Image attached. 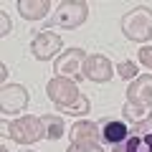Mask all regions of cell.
Listing matches in <instances>:
<instances>
[{
	"instance_id": "8fae6325",
	"label": "cell",
	"mask_w": 152,
	"mask_h": 152,
	"mask_svg": "<svg viewBox=\"0 0 152 152\" xmlns=\"http://www.w3.org/2000/svg\"><path fill=\"white\" fill-rule=\"evenodd\" d=\"M0 104H3V112L10 114V112H23L28 104V91L18 84H10V86L3 89L0 94Z\"/></svg>"
},
{
	"instance_id": "d6986e66",
	"label": "cell",
	"mask_w": 152,
	"mask_h": 152,
	"mask_svg": "<svg viewBox=\"0 0 152 152\" xmlns=\"http://www.w3.org/2000/svg\"><path fill=\"white\" fill-rule=\"evenodd\" d=\"M140 61L147 66V69H152V46H145V48H140Z\"/></svg>"
},
{
	"instance_id": "e0dca14e",
	"label": "cell",
	"mask_w": 152,
	"mask_h": 152,
	"mask_svg": "<svg viewBox=\"0 0 152 152\" xmlns=\"http://www.w3.org/2000/svg\"><path fill=\"white\" fill-rule=\"evenodd\" d=\"M66 152H104V150L99 147V142H71Z\"/></svg>"
},
{
	"instance_id": "7c38bea8",
	"label": "cell",
	"mask_w": 152,
	"mask_h": 152,
	"mask_svg": "<svg viewBox=\"0 0 152 152\" xmlns=\"http://www.w3.org/2000/svg\"><path fill=\"white\" fill-rule=\"evenodd\" d=\"M18 10L26 20H38L51 10L48 0H18Z\"/></svg>"
},
{
	"instance_id": "52a82bcc",
	"label": "cell",
	"mask_w": 152,
	"mask_h": 152,
	"mask_svg": "<svg viewBox=\"0 0 152 152\" xmlns=\"http://www.w3.org/2000/svg\"><path fill=\"white\" fill-rule=\"evenodd\" d=\"M84 61H86V53L81 48H71V51H66V53L58 56L56 71L64 79H69V76L71 79H79V76H84Z\"/></svg>"
},
{
	"instance_id": "277c9868",
	"label": "cell",
	"mask_w": 152,
	"mask_h": 152,
	"mask_svg": "<svg viewBox=\"0 0 152 152\" xmlns=\"http://www.w3.org/2000/svg\"><path fill=\"white\" fill-rule=\"evenodd\" d=\"M89 15V5L81 3V0H71V3H61L58 10L53 13L51 23L61 28H79Z\"/></svg>"
},
{
	"instance_id": "7a4b0ae2",
	"label": "cell",
	"mask_w": 152,
	"mask_h": 152,
	"mask_svg": "<svg viewBox=\"0 0 152 152\" xmlns=\"http://www.w3.org/2000/svg\"><path fill=\"white\" fill-rule=\"evenodd\" d=\"M112 152H152V119L132 124L127 140L112 147Z\"/></svg>"
},
{
	"instance_id": "9c48e42d",
	"label": "cell",
	"mask_w": 152,
	"mask_h": 152,
	"mask_svg": "<svg viewBox=\"0 0 152 152\" xmlns=\"http://www.w3.org/2000/svg\"><path fill=\"white\" fill-rule=\"evenodd\" d=\"M112 74H114V69H112V61L107 56H99V53L86 56V61H84V76L89 81L104 84V81L112 79Z\"/></svg>"
},
{
	"instance_id": "8992f818",
	"label": "cell",
	"mask_w": 152,
	"mask_h": 152,
	"mask_svg": "<svg viewBox=\"0 0 152 152\" xmlns=\"http://www.w3.org/2000/svg\"><path fill=\"white\" fill-rule=\"evenodd\" d=\"M61 36L58 33H53L51 28H46V31H41L36 38H33V43H31V51H33V56L36 58H41V61H48L51 56H56L61 51Z\"/></svg>"
},
{
	"instance_id": "2e32d148",
	"label": "cell",
	"mask_w": 152,
	"mask_h": 152,
	"mask_svg": "<svg viewBox=\"0 0 152 152\" xmlns=\"http://www.w3.org/2000/svg\"><path fill=\"white\" fill-rule=\"evenodd\" d=\"M124 114L129 117V119L145 122L147 117L152 114V109H147V107H140V104H132V102H127V107H124Z\"/></svg>"
},
{
	"instance_id": "5b68a950",
	"label": "cell",
	"mask_w": 152,
	"mask_h": 152,
	"mask_svg": "<svg viewBox=\"0 0 152 152\" xmlns=\"http://www.w3.org/2000/svg\"><path fill=\"white\" fill-rule=\"evenodd\" d=\"M46 91H48V99H51V102H53L58 109L71 107L76 99L81 96L79 86H76L71 79H64V76H56V79H51L48 86H46Z\"/></svg>"
},
{
	"instance_id": "4fadbf2b",
	"label": "cell",
	"mask_w": 152,
	"mask_h": 152,
	"mask_svg": "<svg viewBox=\"0 0 152 152\" xmlns=\"http://www.w3.org/2000/svg\"><path fill=\"white\" fill-rule=\"evenodd\" d=\"M69 134H71V142H96V140H102L99 127L91 124V122H79V124H74Z\"/></svg>"
},
{
	"instance_id": "6da1fadb",
	"label": "cell",
	"mask_w": 152,
	"mask_h": 152,
	"mask_svg": "<svg viewBox=\"0 0 152 152\" xmlns=\"http://www.w3.org/2000/svg\"><path fill=\"white\" fill-rule=\"evenodd\" d=\"M122 31L129 41H137V43H145L152 38V10L145 5L129 10L124 18H122Z\"/></svg>"
},
{
	"instance_id": "30bf717a",
	"label": "cell",
	"mask_w": 152,
	"mask_h": 152,
	"mask_svg": "<svg viewBox=\"0 0 152 152\" xmlns=\"http://www.w3.org/2000/svg\"><path fill=\"white\" fill-rule=\"evenodd\" d=\"M127 102L152 109V76L150 74L137 76L134 81H132V86L127 89Z\"/></svg>"
},
{
	"instance_id": "9a60e30c",
	"label": "cell",
	"mask_w": 152,
	"mask_h": 152,
	"mask_svg": "<svg viewBox=\"0 0 152 152\" xmlns=\"http://www.w3.org/2000/svg\"><path fill=\"white\" fill-rule=\"evenodd\" d=\"M58 112H66V114H76V117H81V114H86V112H91V102H89L86 96H79L71 107H64V109H58Z\"/></svg>"
},
{
	"instance_id": "3957f363",
	"label": "cell",
	"mask_w": 152,
	"mask_h": 152,
	"mask_svg": "<svg viewBox=\"0 0 152 152\" xmlns=\"http://www.w3.org/2000/svg\"><path fill=\"white\" fill-rule=\"evenodd\" d=\"M8 134H10V140L20 142V145H31V142H38L41 137H46V132H43V122L38 119V117L26 114V117L15 119L10 127H8Z\"/></svg>"
},
{
	"instance_id": "ba28073f",
	"label": "cell",
	"mask_w": 152,
	"mask_h": 152,
	"mask_svg": "<svg viewBox=\"0 0 152 152\" xmlns=\"http://www.w3.org/2000/svg\"><path fill=\"white\" fill-rule=\"evenodd\" d=\"M99 132H102V140L107 142V145L117 147L119 142L127 140V134H129V124H127L122 117H104V119L99 122Z\"/></svg>"
},
{
	"instance_id": "ffe728a7",
	"label": "cell",
	"mask_w": 152,
	"mask_h": 152,
	"mask_svg": "<svg viewBox=\"0 0 152 152\" xmlns=\"http://www.w3.org/2000/svg\"><path fill=\"white\" fill-rule=\"evenodd\" d=\"M0 20H3V31H0V36H8V33H10V20H8L5 13L0 15Z\"/></svg>"
},
{
	"instance_id": "5bb4252c",
	"label": "cell",
	"mask_w": 152,
	"mask_h": 152,
	"mask_svg": "<svg viewBox=\"0 0 152 152\" xmlns=\"http://www.w3.org/2000/svg\"><path fill=\"white\" fill-rule=\"evenodd\" d=\"M41 122H43V132H46L48 140H58L64 134V122H61V117L46 114V117H41Z\"/></svg>"
},
{
	"instance_id": "ac0fdd59",
	"label": "cell",
	"mask_w": 152,
	"mask_h": 152,
	"mask_svg": "<svg viewBox=\"0 0 152 152\" xmlns=\"http://www.w3.org/2000/svg\"><path fill=\"white\" fill-rule=\"evenodd\" d=\"M117 74H119L122 79H129L132 81V79H137V66L132 64V61H122V64L117 66Z\"/></svg>"
}]
</instances>
